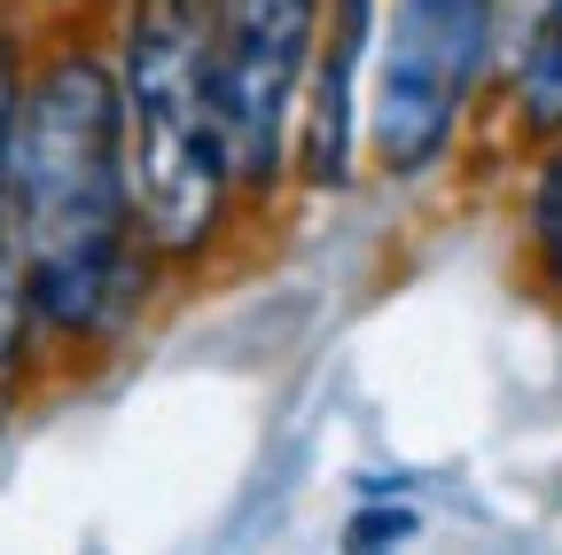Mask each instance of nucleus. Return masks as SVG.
<instances>
[{
  "instance_id": "obj_1",
  "label": "nucleus",
  "mask_w": 562,
  "mask_h": 555,
  "mask_svg": "<svg viewBox=\"0 0 562 555\" xmlns=\"http://www.w3.org/2000/svg\"><path fill=\"white\" fill-rule=\"evenodd\" d=\"M0 243L24 282L32 353H110L149 306V243L125 188L117 63L87 40L47 47L16 79L0 149Z\"/></svg>"
},
{
  "instance_id": "obj_2",
  "label": "nucleus",
  "mask_w": 562,
  "mask_h": 555,
  "mask_svg": "<svg viewBox=\"0 0 562 555\" xmlns=\"http://www.w3.org/2000/svg\"><path fill=\"white\" fill-rule=\"evenodd\" d=\"M117 110H125L133 227L149 258H203L235 212V173L220 142V110H211L203 0H125Z\"/></svg>"
},
{
  "instance_id": "obj_3",
  "label": "nucleus",
  "mask_w": 562,
  "mask_h": 555,
  "mask_svg": "<svg viewBox=\"0 0 562 555\" xmlns=\"http://www.w3.org/2000/svg\"><path fill=\"white\" fill-rule=\"evenodd\" d=\"M501 0H398L375 32V87H368V149L383 173L414 180L430 173L469 118V95L484 79Z\"/></svg>"
},
{
  "instance_id": "obj_4",
  "label": "nucleus",
  "mask_w": 562,
  "mask_h": 555,
  "mask_svg": "<svg viewBox=\"0 0 562 555\" xmlns=\"http://www.w3.org/2000/svg\"><path fill=\"white\" fill-rule=\"evenodd\" d=\"M321 9L328 0H203L211 110H220L235 196H273L290 180V118L305 102Z\"/></svg>"
},
{
  "instance_id": "obj_5",
  "label": "nucleus",
  "mask_w": 562,
  "mask_h": 555,
  "mask_svg": "<svg viewBox=\"0 0 562 555\" xmlns=\"http://www.w3.org/2000/svg\"><path fill=\"white\" fill-rule=\"evenodd\" d=\"M368 47H375V0H328L321 9V47H313V71H305V133L290 165H305L313 188H344L351 180V125H360V71H368Z\"/></svg>"
},
{
  "instance_id": "obj_6",
  "label": "nucleus",
  "mask_w": 562,
  "mask_h": 555,
  "mask_svg": "<svg viewBox=\"0 0 562 555\" xmlns=\"http://www.w3.org/2000/svg\"><path fill=\"white\" fill-rule=\"evenodd\" d=\"M516 125L531 142L562 133V0H531V32L516 55Z\"/></svg>"
},
{
  "instance_id": "obj_7",
  "label": "nucleus",
  "mask_w": 562,
  "mask_h": 555,
  "mask_svg": "<svg viewBox=\"0 0 562 555\" xmlns=\"http://www.w3.org/2000/svg\"><path fill=\"white\" fill-rule=\"evenodd\" d=\"M524 243H531L539 290L562 306V133H547V157H539V173H531V196H524Z\"/></svg>"
},
{
  "instance_id": "obj_8",
  "label": "nucleus",
  "mask_w": 562,
  "mask_h": 555,
  "mask_svg": "<svg viewBox=\"0 0 562 555\" xmlns=\"http://www.w3.org/2000/svg\"><path fill=\"white\" fill-rule=\"evenodd\" d=\"M24 368H32V321H24V282L9 266V243H0V431L24 399Z\"/></svg>"
},
{
  "instance_id": "obj_9",
  "label": "nucleus",
  "mask_w": 562,
  "mask_h": 555,
  "mask_svg": "<svg viewBox=\"0 0 562 555\" xmlns=\"http://www.w3.org/2000/svg\"><path fill=\"white\" fill-rule=\"evenodd\" d=\"M414 540V509H360L351 517V532H344V555H398Z\"/></svg>"
},
{
  "instance_id": "obj_10",
  "label": "nucleus",
  "mask_w": 562,
  "mask_h": 555,
  "mask_svg": "<svg viewBox=\"0 0 562 555\" xmlns=\"http://www.w3.org/2000/svg\"><path fill=\"white\" fill-rule=\"evenodd\" d=\"M16 79H24V63H16V40H9V24H0V149H9V110H16Z\"/></svg>"
}]
</instances>
